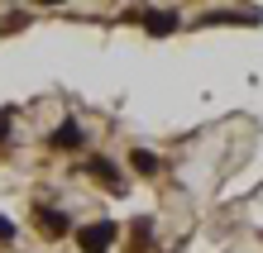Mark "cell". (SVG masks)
<instances>
[{"label": "cell", "instance_id": "obj_1", "mask_svg": "<svg viewBox=\"0 0 263 253\" xmlns=\"http://www.w3.org/2000/svg\"><path fill=\"white\" fill-rule=\"evenodd\" d=\"M115 234H120V225H115V220H96V225L77 229V244H82V253H110Z\"/></svg>", "mask_w": 263, "mask_h": 253}, {"label": "cell", "instance_id": "obj_2", "mask_svg": "<svg viewBox=\"0 0 263 253\" xmlns=\"http://www.w3.org/2000/svg\"><path fill=\"white\" fill-rule=\"evenodd\" d=\"M91 177H96V182H105V186H110V191H125V177H120V167L110 163V158H91Z\"/></svg>", "mask_w": 263, "mask_h": 253}, {"label": "cell", "instance_id": "obj_3", "mask_svg": "<svg viewBox=\"0 0 263 253\" xmlns=\"http://www.w3.org/2000/svg\"><path fill=\"white\" fill-rule=\"evenodd\" d=\"M139 20H144L148 34H173V29H177V14L173 10H144Z\"/></svg>", "mask_w": 263, "mask_h": 253}, {"label": "cell", "instance_id": "obj_4", "mask_svg": "<svg viewBox=\"0 0 263 253\" xmlns=\"http://www.w3.org/2000/svg\"><path fill=\"white\" fill-rule=\"evenodd\" d=\"M39 225H43V234H53V239H58V234L72 229V220L63 210H53V205H39Z\"/></svg>", "mask_w": 263, "mask_h": 253}, {"label": "cell", "instance_id": "obj_5", "mask_svg": "<svg viewBox=\"0 0 263 253\" xmlns=\"http://www.w3.org/2000/svg\"><path fill=\"white\" fill-rule=\"evenodd\" d=\"M53 148H82V124L63 120V124L53 129Z\"/></svg>", "mask_w": 263, "mask_h": 253}, {"label": "cell", "instance_id": "obj_6", "mask_svg": "<svg viewBox=\"0 0 263 253\" xmlns=\"http://www.w3.org/2000/svg\"><path fill=\"white\" fill-rule=\"evenodd\" d=\"M134 172H158V158H153V153H139V148H134Z\"/></svg>", "mask_w": 263, "mask_h": 253}, {"label": "cell", "instance_id": "obj_7", "mask_svg": "<svg viewBox=\"0 0 263 253\" xmlns=\"http://www.w3.org/2000/svg\"><path fill=\"white\" fill-rule=\"evenodd\" d=\"M5 239H14V225H10L5 215H0V244H5Z\"/></svg>", "mask_w": 263, "mask_h": 253}, {"label": "cell", "instance_id": "obj_8", "mask_svg": "<svg viewBox=\"0 0 263 253\" xmlns=\"http://www.w3.org/2000/svg\"><path fill=\"white\" fill-rule=\"evenodd\" d=\"M5 139H10V120L0 115V144H5Z\"/></svg>", "mask_w": 263, "mask_h": 253}]
</instances>
